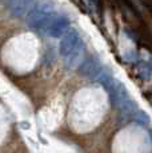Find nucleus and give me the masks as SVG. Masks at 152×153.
I'll return each mask as SVG.
<instances>
[{
  "label": "nucleus",
  "instance_id": "f257e3e1",
  "mask_svg": "<svg viewBox=\"0 0 152 153\" xmlns=\"http://www.w3.org/2000/svg\"><path fill=\"white\" fill-rule=\"evenodd\" d=\"M59 52L60 56L64 59L66 65L69 69L80 65L83 61L84 53V44L81 40V36L76 29H69L60 40L59 44Z\"/></svg>",
  "mask_w": 152,
  "mask_h": 153
},
{
  "label": "nucleus",
  "instance_id": "f03ea898",
  "mask_svg": "<svg viewBox=\"0 0 152 153\" xmlns=\"http://www.w3.org/2000/svg\"><path fill=\"white\" fill-rule=\"evenodd\" d=\"M55 7L51 1H42L34 5L27 15V24L36 32L48 31L51 23L55 19Z\"/></svg>",
  "mask_w": 152,
  "mask_h": 153
},
{
  "label": "nucleus",
  "instance_id": "7ed1b4c3",
  "mask_svg": "<svg viewBox=\"0 0 152 153\" xmlns=\"http://www.w3.org/2000/svg\"><path fill=\"white\" fill-rule=\"evenodd\" d=\"M111 102L116 109L120 111L123 116H133L137 111V104L131 99L127 88L123 85L120 81H116L115 85L108 91Z\"/></svg>",
  "mask_w": 152,
  "mask_h": 153
},
{
  "label": "nucleus",
  "instance_id": "20e7f679",
  "mask_svg": "<svg viewBox=\"0 0 152 153\" xmlns=\"http://www.w3.org/2000/svg\"><path fill=\"white\" fill-rule=\"evenodd\" d=\"M101 69H103V67H101L100 61L96 57H93V56H89V57L84 59L80 63V65H79V68H77V72H79V75L83 76V77L95 80L99 76V73L101 72Z\"/></svg>",
  "mask_w": 152,
  "mask_h": 153
},
{
  "label": "nucleus",
  "instance_id": "39448f33",
  "mask_svg": "<svg viewBox=\"0 0 152 153\" xmlns=\"http://www.w3.org/2000/svg\"><path fill=\"white\" fill-rule=\"evenodd\" d=\"M32 4H34V0H8L10 13L15 19H22L25 15H28L31 8L34 7Z\"/></svg>",
  "mask_w": 152,
  "mask_h": 153
},
{
  "label": "nucleus",
  "instance_id": "423d86ee",
  "mask_svg": "<svg viewBox=\"0 0 152 153\" xmlns=\"http://www.w3.org/2000/svg\"><path fill=\"white\" fill-rule=\"evenodd\" d=\"M69 19L67 16H57L54 19V22L51 23L48 28V35L51 37H55V39H59V37H63L67 32L69 31Z\"/></svg>",
  "mask_w": 152,
  "mask_h": 153
},
{
  "label": "nucleus",
  "instance_id": "0eeeda50",
  "mask_svg": "<svg viewBox=\"0 0 152 153\" xmlns=\"http://www.w3.org/2000/svg\"><path fill=\"white\" fill-rule=\"evenodd\" d=\"M133 121H136V123H139V124H148L150 123V117H148V114L145 113V112H143V111H137L135 114H133Z\"/></svg>",
  "mask_w": 152,
  "mask_h": 153
},
{
  "label": "nucleus",
  "instance_id": "6e6552de",
  "mask_svg": "<svg viewBox=\"0 0 152 153\" xmlns=\"http://www.w3.org/2000/svg\"><path fill=\"white\" fill-rule=\"evenodd\" d=\"M140 75L144 79H150L152 76V64L151 63H144L140 67Z\"/></svg>",
  "mask_w": 152,
  "mask_h": 153
}]
</instances>
